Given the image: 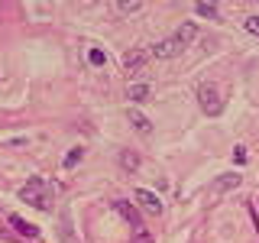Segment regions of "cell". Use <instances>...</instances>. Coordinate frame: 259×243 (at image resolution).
Masks as SVG:
<instances>
[{
    "instance_id": "6da1fadb",
    "label": "cell",
    "mask_w": 259,
    "mask_h": 243,
    "mask_svg": "<svg viewBox=\"0 0 259 243\" xmlns=\"http://www.w3.org/2000/svg\"><path fill=\"white\" fill-rule=\"evenodd\" d=\"M52 198H55V188L46 178H29L20 188V201H26V205L39 208V211H52Z\"/></svg>"
},
{
    "instance_id": "7a4b0ae2",
    "label": "cell",
    "mask_w": 259,
    "mask_h": 243,
    "mask_svg": "<svg viewBox=\"0 0 259 243\" xmlns=\"http://www.w3.org/2000/svg\"><path fill=\"white\" fill-rule=\"evenodd\" d=\"M198 107L204 110L207 117H221L224 113V97L217 91V85H210V81L198 85Z\"/></svg>"
},
{
    "instance_id": "3957f363",
    "label": "cell",
    "mask_w": 259,
    "mask_h": 243,
    "mask_svg": "<svg viewBox=\"0 0 259 243\" xmlns=\"http://www.w3.org/2000/svg\"><path fill=\"white\" fill-rule=\"evenodd\" d=\"M149 59H152L149 49H133V52L123 55V71H126V75H136V71H143V65Z\"/></svg>"
},
{
    "instance_id": "277c9868",
    "label": "cell",
    "mask_w": 259,
    "mask_h": 243,
    "mask_svg": "<svg viewBox=\"0 0 259 243\" xmlns=\"http://www.w3.org/2000/svg\"><path fill=\"white\" fill-rule=\"evenodd\" d=\"M133 198L140 201V208L143 211H149V214H162V198L156 191H149V188H136L133 191Z\"/></svg>"
},
{
    "instance_id": "5b68a950",
    "label": "cell",
    "mask_w": 259,
    "mask_h": 243,
    "mask_svg": "<svg viewBox=\"0 0 259 243\" xmlns=\"http://www.w3.org/2000/svg\"><path fill=\"white\" fill-rule=\"evenodd\" d=\"M182 43H178V39L172 36V39H162V43H156L149 49V55H156V59H175V55H182Z\"/></svg>"
},
{
    "instance_id": "8992f818",
    "label": "cell",
    "mask_w": 259,
    "mask_h": 243,
    "mask_svg": "<svg viewBox=\"0 0 259 243\" xmlns=\"http://www.w3.org/2000/svg\"><path fill=\"white\" fill-rule=\"evenodd\" d=\"M113 205H117V211H120V214H123L126 221L136 227V233H140V240H149V237H146V227H143V217H140V211H136L133 205H130V201H113Z\"/></svg>"
},
{
    "instance_id": "52a82bcc",
    "label": "cell",
    "mask_w": 259,
    "mask_h": 243,
    "mask_svg": "<svg viewBox=\"0 0 259 243\" xmlns=\"http://www.w3.org/2000/svg\"><path fill=\"white\" fill-rule=\"evenodd\" d=\"M126 117H130V127H133L136 133H143V136H149V133H152V124H149V117H146L143 110L130 107V110H126Z\"/></svg>"
},
{
    "instance_id": "ba28073f",
    "label": "cell",
    "mask_w": 259,
    "mask_h": 243,
    "mask_svg": "<svg viewBox=\"0 0 259 243\" xmlns=\"http://www.w3.org/2000/svg\"><path fill=\"white\" fill-rule=\"evenodd\" d=\"M240 182H243V175H237V172H230V175H221V178H214V185H210V191H214V194L233 191V188H237Z\"/></svg>"
},
{
    "instance_id": "9c48e42d",
    "label": "cell",
    "mask_w": 259,
    "mask_h": 243,
    "mask_svg": "<svg viewBox=\"0 0 259 243\" xmlns=\"http://www.w3.org/2000/svg\"><path fill=\"white\" fill-rule=\"evenodd\" d=\"M59 243H78L75 233H71V214H68V211L59 214Z\"/></svg>"
},
{
    "instance_id": "30bf717a",
    "label": "cell",
    "mask_w": 259,
    "mask_h": 243,
    "mask_svg": "<svg viewBox=\"0 0 259 243\" xmlns=\"http://www.w3.org/2000/svg\"><path fill=\"white\" fill-rule=\"evenodd\" d=\"M7 221H10V224L16 227V233H23V237H39V227H36V224H26L20 214H10Z\"/></svg>"
},
{
    "instance_id": "8fae6325",
    "label": "cell",
    "mask_w": 259,
    "mask_h": 243,
    "mask_svg": "<svg viewBox=\"0 0 259 243\" xmlns=\"http://www.w3.org/2000/svg\"><path fill=\"white\" fill-rule=\"evenodd\" d=\"M117 162H120V169H123V172H136V169H140V156H136L133 149H123L117 156Z\"/></svg>"
},
{
    "instance_id": "7c38bea8",
    "label": "cell",
    "mask_w": 259,
    "mask_h": 243,
    "mask_svg": "<svg viewBox=\"0 0 259 243\" xmlns=\"http://www.w3.org/2000/svg\"><path fill=\"white\" fill-rule=\"evenodd\" d=\"M194 36H198V26H194V23H185V26L175 32V39H178V43H182V46L194 43Z\"/></svg>"
},
{
    "instance_id": "4fadbf2b",
    "label": "cell",
    "mask_w": 259,
    "mask_h": 243,
    "mask_svg": "<svg viewBox=\"0 0 259 243\" xmlns=\"http://www.w3.org/2000/svg\"><path fill=\"white\" fill-rule=\"evenodd\" d=\"M126 97H130V101H136V104L146 101V97H149V85H130L126 88Z\"/></svg>"
},
{
    "instance_id": "5bb4252c",
    "label": "cell",
    "mask_w": 259,
    "mask_h": 243,
    "mask_svg": "<svg viewBox=\"0 0 259 243\" xmlns=\"http://www.w3.org/2000/svg\"><path fill=\"white\" fill-rule=\"evenodd\" d=\"M194 13H198V16H210V20H217V16H221L217 4H204V0H201V4H194Z\"/></svg>"
},
{
    "instance_id": "9a60e30c",
    "label": "cell",
    "mask_w": 259,
    "mask_h": 243,
    "mask_svg": "<svg viewBox=\"0 0 259 243\" xmlns=\"http://www.w3.org/2000/svg\"><path fill=\"white\" fill-rule=\"evenodd\" d=\"M140 10H143L140 0H130V4H126V0H120V4H117V13H140Z\"/></svg>"
},
{
    "instance_id": "2e32d148",
    "label": "cell",
    "mask_w": 259,
    "mask_h": 243,
    "mask_svg": "<svg viewBox=\"0 0 259 243\" xmlns=\"http://www.w3.org/2000/svg\"><path fill=\"white\" fill-rule=\"evenodd\" d=\"M84 159V149H71L68 156H65V169H71V166H78V162Z\"/></svg>"
},
{
    "instance_id": "e0dca14e",
    "label": "cell",
    "mask_w": 259,
    "mask_h": 243,
    "mask_svg": "<svg viewBox=\"0 0 259 243\" xmlns=\"http://www.w3.org/2000/svg\"><path fill=\"white\" fill-rule=\"evenodd\" d=\"M88 62H91V65H104V62H107V55H104L101 49H91V52H88Z\"/></svg>"
},
{
    "instance_id": "ac0fdd59",
    "label": "cell",
    "mask_w": 259,
    "mask_h": 243,
    "mask_svg": "<svg viewBox=\"0 0 259 243\" xmlns=\"http://www.w3.org/2000/svg\"><path fill=\"white\" fill-rule=\"evenodd\" d=\"M243 26H246L249 32H253V36H259V13H253V16H246V23H243Z\"/></svg>"
},
{
    "instance_id": "d6986e66",
    "label": "cell",
    "mask_w": 259,
    "mask_h": 243,
    "mask_svg": "<svg viewBox=\"0 0 259 243\" xmlns=\"http://www.w3.org/2000/svg\"><path fill=\"white\" fill-rule=\"evenodd\" d=\"M136 243H149V240H136Z\"/></svg>"
}]
</instances>
